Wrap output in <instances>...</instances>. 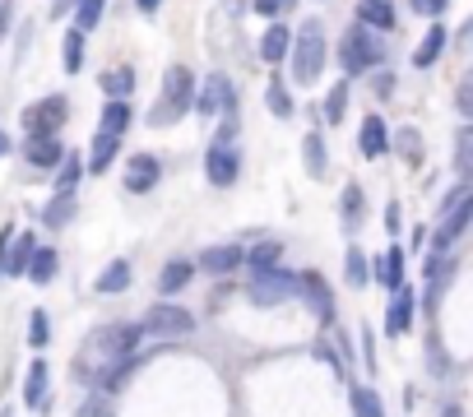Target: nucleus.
<instances>
[{"instance_id":"nucleus-11","label":"nucleus","mask_w":473,"mask_h":417,"mask_svg":"<svg viewBox=\"0 0 473 417\" xmlns=\"http://www.w3.org/2000/svg\"><path fill=\"white\" fill-rule=\"evenodd\" d=\"M297 297H306V306H311L320 320H335V297H330V287H325L320 274H297Z\"/></svg>"},{"instance_id":"nucleus-25","label":"nucleus","mask_w":473,"mask_h":417,"mask_svg":"<svg viewBox=\"0 0 473 417\" xmlns=\"http://www.w3.org/2000/svg\"><path fill=\"white\" fill-rule=\"evenodd\" d=\"M130 125V107H126V98H112L107 107H102V121H98V130H112V135H121Z\"/></svg>"},{"instance_id":"nucleus-6","label":"nucleus","mask_w":473,"mask_h":417,"mask_svg":"<svg viewBox=\"0 0 473 417\" xmlns=\"http://www.w3.org/2000/svg\"><path fill=\"white\" fill-rule=\"evenodd\" d=\"M66 116H70L66 98H43V102H33V107L24 112V130H28V139L56 135L60 125H66Z\"/></svg>"},{"instance_id":"nucleus-51","label":"nucleus","mask_w":473,"mask_h":417,"mask_svg":"<svg viewBox=\"0 0 473 417\" xmlns=\"http://www.w3.org/2000/svg\"><path fill=\"white\" fill-rule=\"evenodd\" d=\"M445 417H460V408H445Z\"/></svg>"},{"instance_id":"nucleus-34","label":"nucleus","mask_w":473,"mask_h":417,"mask_svg":"<svg viewBox=\"0 0 473 417\" xmlns=\"http://www.w3.org/2000/svg\"><path fill=\"white\" fill-rule=\"evenodd\" d=\"M79 66H84V33L70 28V33H66V70L75 75Z\"/></svg>"},{"instance_id":"nucleus-43","label":"nucleus","mask_w":473,"mask_h":417,"mask_svg":"<svg viewBox=\"0 0 473 417\" xmlns=\"http://www.w3.org/2000/svg\"><path fill=\"white\" fill-rule=\"evenodd\" d=\"M79 417H112L107 399H102V389H98V399H89V404H84V413H79Z\"/></svg>"},{"instance_id":"nucleus-8","label":"nucleus","mask_w":473,"mask_h":417,"mask_svg":"<svg viewBox=\"0 0 473 417\" xmlns=\"http://www.w3.org/2000/svg\"><path fill=\"white\" fill-rule=\"evenodd\" d=\"M204 172H209L214 185H233L237 172H241V158L233 144H209V153H204Z\"/></svg>"},{"instance_id":"nucleus-17","label":"nucleus","mask_w":473,"mask_h":417,"mask_svg":"<svg viewBox=\"0 0 473 417\" xmlns=\"http://www.w3.org/2000/svg\"><path fill=\"white\" fill-rule=\"evenodd\" d=\"M358 149H362V158H381V153H385V121H381V116H367V121H362Z\"/></svg>"},{"instance_id":"nucleus-36","label":"nucleus","mask_w":473,"mask_h":417,"mask_svg":"<svg viewBox=\"0 0 473 417\" xmlns=\"http://www.w3.org/2000/svg\"><path fill=\"white\" fill-rule=\"evenodd\" d=\"M306 172L325 177V144H320V135H306Z\"/></svg>"},{"instance_id":"nucleus-47","label":"nucleus","mask_w":473,"mask_h":417,"mask_svg":"<svg viewBox=\"0 0 473 417\" xmlns=\"http://www.w3.org/2000/svg\"><path fill=\"white\" fill-rule=\"evenodd\" d=\"M10 19H14V5H10V0H0V37L10 33Z\"/></svg>"},{"instance_id":"nucleus-2","label":"nucleus","mask_w":473,"mask_h":417,"mask_svg":"<svg viewBox=\"0 0 473 417\" xmlns=\"http://www.w3.org/2000/svg\"><path fill=\"white\" fill-rule=\"evenodd\" d=\"M320 66H325V28L311 19V24H302V37L293 47V79L297 83H316Z\"/></svg>"},{"instance_id":"nucleus-27","label":"nucleus","mask_w":473,"mask_h":417,"mask_svg":"<svg viewBox=\"0 0 473 417\" xmlns=\"http://www.w3.org/2000/svg\"><path fill=\"white\" fill-rule=\"evenodd\" d=\"M376 274H381L385 287H399V283H404V250H399V246H390V250H385V260H381Z\"/></svg>"},{"instance_id":"nucleus-12","label":"nucleus","mask_w":473,"mask_h":417,"mask_svg":"<svg viewBox=\"0 0 473 417\" xmlns=\"http://www.w3.org/2000/svg\"><path fill=\"white\" fill-rule=\"evenodd\" d=\"M414 329V292H408L404 283L395 287V297H390V316H385V334H408Z\"/></svg>"},{"instance_id":"nucleus-4","label":"nucleus","mask_w":473,"mask_h":417,"mask_svg":"<svg viewBox=\"0 0 473 417\" xmlns=\"http://www.w3.org/2000/svg\"><path fill=\"white\" fill-rule=\"evenodd\" d=\"M191 70L186 66H172L168 70V79H162V107L149 116L154 125H162V121H172V116H186L191 112Z\"/></svg>"},{"instance_id":"nucleus-48","label":"nucleus","mask_w":473,"mask_h":417,"mask_svg":"<svg viewBox=\"0 0 473 417\" xmlns=\"http://www.w3.org/2000/svg\"><path fill=\"white\" fill-rule=\"evenodd\" d=\"M385 214H390V218H385V227H390V232H399V204H390Z\"/></svg>"},{"instance_id":"nucleus-29","label":"nucleus","mask_w":473,"mask_h":417,"mask_svg":"<svg viewBox=\"0 0 473 417\" xmlns=\"http://www.w3.org/2000/svg\"><path fill=\"white\" fill-rule=\"evenodd\" d=\"M130 89H135V70H130V66H121V70H107V75H102V93L126 98Z\"/></svg>"},{"instance_id":"nucleus-42","label":"nucleus","mask_w":473,"mask_h":417,"mask_svg":"<svg viewBox=\"0 0 473 417\" xmlns=\"http://www.w3.org/2000/svg\"><path fill=\"white\" fill-rule=\"evenodd\" d=\"M251 10L264 14V19H274L279 10H293V0H251Z\"/></svg>"},{"instance_id":"nucleus-3","label":"nucleus","mask_w":473,"mask_h":417,"mask_svg":"<svg viewBox=\"0 0 473 417\" xmlns=\"http://www.w3.org/2000/svg\"><path fill=\"white\" fill-rule=\"evenodd\" d=\"M251 302L256 306H279V302H288V297H297V274H288V269H256L251 274Z\"/></svg>"},{"instance_id":"nucleus-37","label":"nucleus","mask_w":473,"mask_h":417,"mask_svg":"<svg viewBox=\"0 0 473 417\" xmlns=\"http://www.w3.org/2000/svg\"><path fill=\"white\" fill-rule=\"evenodd\" d=\"M362 218V185H348L343 191V227H358Z\"/></svg>"},{"instance_id":"nucleus-20","label":"nucleus","mask_w":473,"mask_h":417,"mask_svg":"<svg viewBox=\"0 0 473 417\" xmlns=\"http://www.w3.org/2000/svg\"><path fill=\"white\" fill-rule=\"evenodd\" d=\"M126 287H130V264L126 260H112L98 274V292H107V297H116V292H126Z\"/></svg>"},{"instance_id":"nucleus-49","label":"nucleus","mask_w":473,"mask_h":417,"mask_svg":"<svg viewBox=\"0 0 473 417\" xmlns=\"http://www.w3.org/2000/svg\"><path fill=\"white\" fill-rule=\"evenodd\" d=\"M135 5H139L144 14H149V10H158V5H162V0H135Z\"/></svg>"},{"instance_id":"nucleus-28","label":"nucleus","mask_w":473,"mask_h":417,"mask_svg":"<svg viewBox=\"0 0 473 417\" xmlns=\"http://www.w3.org/2000/svg\"><path fill=\"white\" fill-rule=\"evenodd\" d=\"M260 56L270 60V66H279V60L288 56V28H283V24L264 33V42H260Z\"/></svg>"},{"instance_id":"nucleus-14","label":"nucleus","mask_w":473,"mask_h":417,"mask_svg":"<svg viewBox=\"0 0 473 417\" xmlns=\"http://www.w3.org/2000/svg\"><path fill=\"white\" fill-rule=\"evenodd\" d=\"M10 246H14V250H10V260L0 264V274H14V279H19V274L28 269V256H33L37 237H33V232H14V237H10Z\"/></svg>"},{"instance_id":"nucleus-30","label":"nucleus","mask_w":473,"mask_h":417,"mask_svg":"<svg viewBox=\"0 0 473 417\" xmlns=\"http://www.w3.org/2000/svg\"><path fill=\"white\" fill-rule=\"evenodd\" d=\"M102 10H107V0H79V10H75V28L79 33H89L102 24Z\"/></svg>"},{"instance_id":"nucleus-10","label":"nucleus","mask_w":473,"mask_h":417,"mask_svg":"<svg viewBox=\"0 0 473 417\" xmlns=\"http://www.w3.org/2000/svg\"><path fill=\"white\" fill-rule=\"evenodd\" d=\"M441 227H437V250H445L450 241H455L464 227H469V218H473V195H464V200H455L450 208H441Z\"/></svg>"},{"instance_id":"nucleus-13","label":"nucleus","mask_w":473,"mask_h":417,"mask_svg":"<svg viewBox=\"0 0 473 417\" xmlns=\"http://www.w3.org/2000/svg\"><path fill=\"white\" fill-rule=\"evenodd\" d=\"M158 185V158L154 153H135L126 167V191H154Z\"/></svg>"},{"instance_id":"nucleus-24","label":"nucleus","mask_w":473,"mask_h":417,"mask_svg":"<svg viewBox=\"0 0 473 417\" xmlns=\"http://www.w3.org/2000/svg\"><path fill=\"white\" fill-rule=\"evenodd\" d=\"M441 51H445V28L437 24V28H427V37H422V47L414 51V66H418V70H427V66H431V60H437Z\"/></svg>"},{"instance_id":"nucleus-52","label":"nucleus","mask_w":473,"mask_h":417,"mask_svg":"<svg viewBox=\"0 0 473 417\" xmlns=\"http://www.w3.org/2000/svg\"><path fill=\"white\" fill-rule=\"evenodd\" d=\"M0 417H10V413H0Z\"/></svg>"},{"instance_id":"nucleus-21","label":"nucleus","mask_w":473,"mask_h":417,"mask_svg":"<svg viewBox=\"0 0 473 417\" xmlns=\"http://www.w3.org/2000/svg\"><path fill=\"white\" fill-rule=\"evenodd\" d=\"M116 149H121V135H112V130H98L93 135V153H89V167L93 172H102L112 158H116Z\"/></svg>"},{"instance_id":"nucleus-19","label":"nucleus","mask_w":473,"mask_h":417,"mask_svg":"<svg viewBox=\"0 0 473 417\" xmlns=\"http://www.w3.org/2000/svg\"><path fill=\"white\" fill-rule=\"evenodd\" d=\"M241 264V250L237 246H214V250H204L200 256V269H209V274H228V269Z\"/></svg>"},{"instance_id":"nucleus-32","label":"nucleus","mask_w":473,"mask_h":417,"mask_svg":"<svg viewBox=\"0 0 473 417\" xmlns=\"http://www.w3.org/2000/svg\"><path fill=\"white\" fill-rule=\"evenodd\" d=\"M279 256H283L279 241H264L256 250H241V260H251V269H270V264H279Z\"/></svg>"},{"instance_id":"nucleus-44","label":"nucleus","mask_w":473,"mask_h":417,"mask_svg":"<svg viewBox=\"0 0 473 417\" xmlns=\"http://www.w3.org/2000/svg\"><path fill=\"white\" fill-rule=\"evenodd\" d=\"M445 5H450V0H414V10H418V14H427V19H437Z\"/></svg>"},{"instance_id":"nucleus-39","label":"nucleus","mask_w":473,"mask_h":417,"mask_svg":"<svg viewBox=\"0 0 473 417\" xmlns=\"http://www.w3.org/2000/svg\"><path fill=\"white\" fill-rule=\"evenodd\" d=\"M270 112L274 116H293V98H288V89H283L279 79L270 83Z\"/></svg>"},{"instance_id":"nucleus-22","label":"nucleus","mask_w":473,"mask_h":417,"mask_svg":"<svg viewBox=\"0 0 473 417\" xmlns=\"http://www.w3.org/2000/svg\"><path fill=\"white\" fill-rule=\"evenodd\" d=\"M24 274L33 279V283H47L51 274H56V250L51 246H33V256H28V269Z\"/></svg>"},{"instance_id":"nucleus-50","label":"nucleus","mask_w":473,"mask_h":417,"mask_svg":"<svg viewBox=\"0 0 473 417\" xmlns=\"http://www.w3.org/2000/svg\"><path fill=\"white\" fill-rule=\"evenodd\" d=\"M10 153V135H0V158H5Z\"/></svg>"},{"instance_id":"nucleus-7","label":"nucleus","mask_w":473,"mask_h":417,"mask_svg":"<svg viewBox=\"0 0 473 417\" xmlns=\"http://www.w3.org/2000/svg\"><path fill=\"white\" fill-rule=\"evenodd\" d=\"M191 329H195V316L172 302H158L144 311V334H191Z\"/></svg>"},{"instance_id":"nucleus-23","label":"nucleus","mask_w":473,"mask_h":417,"mask_svg":"<svg viewBox=\"0 0 473 417\" xmlns=\"http://www.w3.org/2000/svg\"><path fill=\"white\" fill-rule=\"evenodd\" d=\"M191 274H195V264H186V260H172V264L158 274V292H168V297H172V292H181V287L191 283Z\"/></svg>"},{"instance_id":"nucleus-45","label":"nucleus","mask_w":473,"mask_h":417,"mask_svg":"<svg viewBox=\"0 0 473 417\" xmlns=\"http://www.w3.org/2000/svg\"><path fill=\"white\" fill-rule=\"evenodd\" d=\"M399 144H404V153H408V158H418V153H422V144H418V130H399Z\"/></svg>"},{"instance_id":"nucleus-15","label":"nucleus","mask_w":473,"mask_h":417,"mask_svg":"<svg viewBox=\"0 0 473 417\" xmlns=\"http://www.w3.org/2000/svg\"><path fill=\"white\" fill-rule=\"evenodd\" d=\"M358 24L362 28H395V10H390V0H358Z\"/></svg>"},{"instance_id":"nucleus-35","label":"nucleus","mask_w":473,"mask_h":417,"mask_svg":"<svg viewBox=\"0 0 473 417\" xmlns=\"http://www.w3.org/2000/svg\"><path fill=\"white\" fill-rule=\"evenodd\" d=\"M343 107H348V83H335V89H330V102H325V121L339 125V121H343Z\"/></svg>"},{"instance_id":"nucleus-16","label":"nucleus","mask_w":473,"mask_h":417,"mask_svg":"<svg viewBox=\"0 0 473 417\" xmlns=\"http://www.w3.org/2000/svg\"><path fill=\"white\" fill-rule=\"evenodd\" d=\"M24 399H28V408H47V362H43V358H33V362H28Z\"/></svg>"},{"instance_id":"nucleus-18","label":"nucleus","mask_w":473,"mask_h":417,"mask_svg":"<svg viewBox=\"0 0 473 417\" xmlns=\"http://www.w3.org/2000/svg\"><path fill=\"white\" fill-rule=\"evenodd\" d=\"M60 153H66V144H60L56 135H43V139H28V162L33 167H56Z\"/></svg>"},{"instance_id":"nucleus-26","label":"nucleus","mask_w":473,"mask_h":417,"mask_svg":"<svg viewBox=\"0 0 473 417\" xmlns=\"http://www.w3.org/2000/svg\"><path fill=\"white\" fill-rule=\"evenodd\" d=\"M79 172H84V158H79V153H60V162H56V191H75Z\"/></svg>"},{"instance_id":"nucleus-41","label":"nucleus","mask_w":473,"mask_h":417,"mask_svg":"<svg viewBox=\"0 0 473 417\" xmlns=\"http://www.w3.org/2000/svg\"><path fill=\"white\" fill-rule=\"evenodd\" d=\"M455 167H460V177L469 181V167H473V135H469V130L460 135V153H455Z\"/></svg>"},{"instance_id":"nucleus-33","label":"nucleus","mask_w":473,"mask_h":417,"mask_svg":"<svg viewBox=\"0 0 473 417\" xmlns=\"http://www.w3.org/2000/svg\"><path fill=\"white\" fill-rule=\"evenodd\" d=\"M353 417H385L376 389H353Z\"/></svg>"},{"instance_id":"nucleus-40","label":"nucleus","mask_w":473,"mask_h":417,"mask_svg":"<svg viewBox=\"0 0 473 417\" xmlns=\"http://www.w3.org/2000/svg\"><path fill=\"white\" fill-rule=\"evenodd\" d=\"M28 339H33V348H43V343L51 339V329H47V311H33V320H28Z\"/></svg>"},{"instance_id":"nucleus-31","label":"nucleus","mask_w":473,"mask_h":417,"mask_svg":"<svg viewBox=\"0 0 473 417\" xmlns=\"http://www.w3.org/2000/svg\"><path fill=\"white\" fill-rule=\"evenodd\" d=\"M343 269H348V283H353V287H362L367 279H372V264H367V256H362L358 246L343 256Z\"/></svg>"},{"instance_id":"nucleus-38","label":"nucleus","mask_w":473,"mask_h":417,"mask_svg":"<svg viewBox=\"0 0 473 417\" xmlns=\"http://www.w3.org/2000/svg\"><path fill=\"white\" fill-rule=\"evenodd\" d=\"M70 214H75V200H70V191H60V195L47 204V223H51V227H60Z\"/></svg>"},{"instance_id":"nucleus-5","label":"nucleus","mask_w":473,"mask_h":417,"mask_svg":"<svg viewBox=\"0 0 473 417\" xmlns=\"http://www.w3.org/2000/svg\"><path fill=\"white\" fill-rule=\"evenodd\" d=\"M339 60H343V70H348V75H362V70H372L376 60H381V42L358 24V28H348V33H343V42H339Z\"/></svg>"},{"instance_id":"nucleus-46","label":"nucleus","mask_w":473,"mask_h":417,"mask_svg":"<svg viewBox=\"0 0 473 417\" xmlns=\"http://www.w3.org/2000/svg\"><path fill=\"white\" fill-rule=\"evenodd\" d=\"M455 107H460V112H464V116H469V112H473V83H469V79H464V83H460V102H455Z\"/></svg>"},{"instance_id":"nucleus-9","label":"nucleus","mask_w":473,"mask_h":417,"mask_svg":"<svg viewBox=\"0 0 473 417\" xmlns=\"http://www.w3.org/2000/svg\"><path fill=\"white\" fill-rule=\"evenodd\" d=\"M191 107L204 112V116L228 112V107H233V83H228V75H209V79H204V89H200V98L191 102Z\"/></svg>"},{"instance_id":"nucleus-1","label":"nucleus","mask_w":473,"mask_h":417,"mask_svg":"<svg viewBox=\"0 0 473 417\" xmlns=\"http://www.w3.org/2000/svg\"><path fill=\"white\" fill-rule=\"evenodd\" d=\"M139 339H144V325H107V329L89 334L84 352H79V381L98 385L121 358H130L139 348Z\"/></svg>"}]
</instances>
